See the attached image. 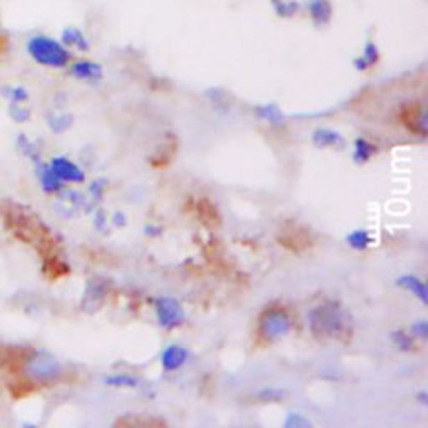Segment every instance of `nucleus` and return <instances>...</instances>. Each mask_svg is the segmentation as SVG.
Listing matches in <instances>:
<instances>
[{
	"label": "nucleus",
	"instance_id": "nucleus-3",
	"mask_svg": "<svg viewBox=\"0 0 428 428\" xmlns=\"http://www.w3.org/2000/svg\"><path fill=\"white\" fill-rule=\"evenodd\" d=\"M308 14L315 26L325 27L333 17V6L330 0H310Z\"/></svg>",
	"mask_w": 428,
	"mask_h": 428
},
{
	"label": "nucleus",
	"instance_id": "nucleus-4",
	"mask_svg": "<svg viewBox=\"0 0 428 428\" xmlns=\"http://www.w3.org/2000/svg\"><path fill=\"white\" fill-rule=\"evenodd\" d=\"M72 74L79 79H89V81H95V79H101L102 69L99 64H93V62H77L72 65Z\"/></svg>",
	"mask_w": 428,
	"mask_h": 428
},
{
	"label": "nucleus",
	"instance_id": "nucleus-2",
	"mask_svg": "<svg viewBox=\"0 0 428 428\" xmlns=\"http://www.w3.org/2000/svg\"><path fill=\"white\" fill-rule=\"evenodd\" d=\"M56 372H57L56 361L49 358L47 355H42V353L32 356V358L27 361L29 377L35 378V380H51V378L56 375Z\"/></svg>",
	"mask_w": 428,
	"mask_h": 428
},
{
	"label": "nucleus",
	"instance_id": "nucleus-8",
	"mask_svg": "<svg viewBox=\"0 0 428 428\" xmlns=\"http://www.w3.org/2000/svg\"><path fill=\"white\" fill-rule=\"evenodd\" d=\"M54 169H56L57 176H62V177H69V180H79L77 176H74V174H79V171L76 168H74L72 164L68 163V161L64 159H59L56 163V166H54Z\"/></svg>",
	"mask_w": 428,
	"mask_h": 428
},
{
	"label": "nucleus",
	"instance_id": "nucleus-6",
	"mask_svg": "<svg viewBox=\"0 0 428 428\" xmlns=\"http://www.w3.org/2000/svg\"><path fill=\"white\" fill-rule=\"evenodd\" d=\"M64 42L68 45H74V47L81 49V51H87V49H89V44H87V39L84 37V34H82V32L76 27L65 29Z\"/></svg>",
	"mask_w": 428,
	"mask_h": 428
},
{
	"label": "nucleus",
	"instance_id": "nucleus-1",
	"mask_svg": "<svg viewBox=\"0 0 428 428\" xmlns=\"http://www.w3.org/2000/svg\"><path fill=\"white\" fill-rule=\"evenodd\" d=\"M29 52L39 64L49 68H64L69 62V52L65 51L64 45L51 37H32L29 42Z\"/></svg>",
	"mask_w": 428,
	"mask_h": 428
},
{
	"label": "nucleus",
	"instance_id": "nucleus-5",
	"mask_svg": "<svg viewBox=\"0 0 428 428\" xmlns=\"http://www.w3.org/2000/svg\"><path fill=\"white\" fill-rule=\"evenodd\" d=\"M271 6L274 12L285 19L293 17L300 12V3L296 0H271Z\"/></svg>",
	"mask_w": 428,
	"mask_h": 428
},
{
	"label": "nucleus",
	"instance_id": "nucleus-7",
	"mask_svg": "<svg viewBox=\"0 0 428 428\" xmlns=\"http://www.w3.org/2000/svg\"><path fill=\"white\" fill-rule=\"evenodd\" d=\"M378 61V49L377 45L373 42H368L367 45H365V51H363V56L360 57L358 61L355 62L356 69H368L370 65H373L375 62Z\"/></svg>",
	"mask_w": 428,
	"mask_h": 428
}]
</instances>
